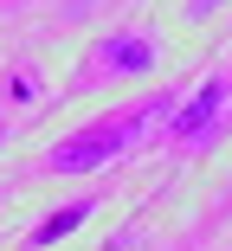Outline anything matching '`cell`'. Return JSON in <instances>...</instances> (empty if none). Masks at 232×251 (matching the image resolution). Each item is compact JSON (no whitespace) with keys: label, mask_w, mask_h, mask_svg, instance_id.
I'll use <instances>...</instances> for the list:
<instances>
[{"label":"cell","mask_w":232,"mask_h":251,"mask_svg":"<svg viewBox=\"0 0 232 251\" xmlns=\"http://www.w3.org/2000/svg\"><path fill=\"white\" fill-rule=\"evenodd\" d=\"M97 65L110 77H149L155 71V39L149 32H116V39L97 45Z\"/></svg>","instance_id":"obj_3"},{"label":"cell","mask_w":232,"mask_h":251,"mask_svg":"<svg viewBox=\"0 0 232 251\" xmlns=\"http://www.w3.org/2000/svg\"><path fill=\"white\" fill-rule=\"evenodd\" d=\"M219 116H226V77H206V84L187 97V103H180V110L168 116V129H174L180 142H187V148H200V142L219 129Z\"/></svg>","instance_id":"obj_2"},{"label":"cell","mask_w":232,"mask_h":251,"mask_svg":"<svg viewBox=\"0 0 232 251\" xmlns=\"http://www.w3.org/2000/svg\"><path fill=\"white\" fill-rule=\"evenodd\" d=\"M213 7H226V0H187V13L200 20V13H213Z\"/></svg>","instance_id":"obj_5"},{"label":"cell","mask_w":232,"mask_h":251,"mask_svg":"<svg viewBox=\"0 0 232 251\" xmlns=\"http://www.w3.org/2000/svg\"><path fill=\"white\" fill-rule=\"evenodd\" d=\"M161 116H174L168 103H149V110H135V116H116V123H90V129H77V135H65L52 155V174H97L103 161H116L123 148L142 135V123H161Z\"/></svg>","instance_id":"obj_1"},{"label":"cell","mask_w":232,"mask_h":251,"mask_svg":"<svg viewBox=\"0 0 232 251\" xmlns=\"http://www.w3.org/2000/svg\"><path fill=\"white\" fill-rule=\"evenodd\" d=\"M90 213H97V200L84 193V200H71V206H58V213H45V219H39V226L26 232V238H32L39 251H52V245H58V238H71V232H77V226H84Z\"/></svg>","instance_id":"obj_4"}]
</instances>
